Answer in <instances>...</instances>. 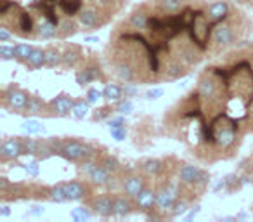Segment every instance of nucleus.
Wrapping results in <instances>:
<instances>
[{"label": "nucleus", "mask_w": 253, "mask_h": 222, "mask_svg": "<svg viewBox=\"0 0 253 222\" xmlns=\"http://www.w3.org/2000/svg\"><path fill=\"white\" fill-rule=\"evenodd\" d=\"M50 142L54 146V151L57 156L68 160V162L80 163L82 160L95 158V148L88 142L78 141V139H59V137H50Z\"/></svg>", "instance_id": "1"}, {"label": "nucleus", "mask_w": 253, "mask_h": 222, "mask_svg": "<svg viewBox=\"0 0 253 222\" xmlns=\"http://www.w3.org/2000/svg\"><path fill=\"white\" fill-rule=\"evenodd\" d=\"M30 101V94L25 90H21L16 85H11L7 87L4 92H2V106L5 109H11L14 113H25L26 104Z\"/></svg>", "instance_id": "2"}, {"label": "nucleus", "mask_w": 253, "mask_h": 222, "mask_svg": "<svg viewBox=\"0 0 253 222\" xmlns=\"http://www.w3.org/2000/svg\"><path fill=\"white\" fill-rule=\"evenodd\" d=\"M87 205L90 207V210L94 212V215H99V217H111L113 205H115V193L92 196Z\"/></svg>", "instance_id": "3"}, {"label": "nucleus", "mask_w": 253, "mask_h": 222, "mask_svg": "<svg viewBox=\"0 0 253 222\" xmlns=\"http://www.w3.org/2000/svg\"><path fill=\"white\" fill-rule=\"evenodd\" d=\"M146 186H148V180H146L144 176H139V174H128V176L123 177L122 191H123V194H126V196H130L135 200Z\"/></svg>", "instance_id": "4"}, {"label": "nucleus", "mask_w": 253, "mask_h": 222, "mask_svg": "<svg viewBox=\"0 0 253 222\" xmlns=\"http://www.w3.org/2000/svg\"><path fill=\"white\" fill-rule=\"evenodd\" d=\"M23 155V139L21 137H11L5 139L0 146V160L2 163L18 160Z\"/></svg>", "instance_id": "5"}, {"label": "nucleus", "mask_w": 253, "mask_h": 222, "mask_svg": "<svg viewBox=\"0 0 253 222\" xmlns=\"http://www.w3.org/2000/svg\"><path fill=\"white\" fill-rule=\"evenodd\" d=\"M73 97L68 94H59L49 101V108H50V117H68L71 115V109H73Z\"/></svg>", "instance_id": "6"}, {"label": "nucleus", "mask_w": 253, "mask_h": 222, "mask_svg": "<svg viewBox=\"0 0 253 222\" xmlns=\"http://www.w3.org/2000/svg\"><path fill=\"white\" fill-rule=\"evenodd\" d=\"M68 186V201H82L85 200L87 196L92 194L90 182L87 180H71V182H66Z\"/></svg>", "instance_id": "7"}, {"label": "nucleus", "mask_w": 253, "mask_h": 222, "mask_svg": "<svg viewBox=\"0 0 253 222\" xmlns=\"http://www.w3.org/2000/svg\"><path fill=\"white\" fill-rule=\"evenodd\" d=\"M77 16H78V21H80V25L84 26V28H87V30H97L106 23L104 19H101V14H99L94 7L82 9Z\"/></svg>", "instance_id": "8"}, {"label": "nucleus", "mask_w": 253, "mask_h": 222, "mask_svg": "<svg viewBox=\"0 0 253 222\" xmlns=\"http://www.w3.org/2000/svg\"><path fill=\"white\" fill-rule=\"evenodd\" d=\"M177 201V191L170 184H165L158 189V198H156V207L160 212H167L173 207Z\"/></svg>", "instance_id": "9"}, {"label": "nucleus", "mask_w": 253, "mask_h": 222, "mask_svg": "<svg viewBox=\"0 0 253 222\" xmlns=\"http://www.w3.org/2000/svg\"><path fill=\"white\" fill-rule=\"evenodd\" d=\"M137 208V203H135L134 198L130 196H116L115 194V205H113V215L115 217H126V215L134 214Z\"/></svg>", "instance_id": "10"}, {"label": "nucleus", "mask_w": 253, "mask_h": 222, "mask_svg": "<svg viewBox=\"0 0 253 222\" xmlns=\"http://www.w3.org/2000/svg\"><path fill=\"white\" fill-rule=\"evenodd\" d=\"M156 198H158V191H155V189H151L149 186H146L144 189L141 191V194L135 198V203H137L139 210L144 212V214H148V212L155 210Z\"/></svg>", "instance_id": "11"}, {"label": "nucleus", "mask_w": 253, "mask_h": 222, "mask_svg": "<svg viewBox=\"0 0 253 222\" xmlns=\"http://www.w3.org/2000/svg\"><path fill=\"white\" fill-rule=\"evenodd\" d=\"M75 78H77V84L80 85V87H85V85L92 84L94 80L102 78L101 68H99V64H88V66L78 70L77 75H75Z\"/></svg>", "instance_id": "12"}, {"label": "nucleus", "mask_w": 253, "mask_h": 222, "mask_svg": "<svg viewBox=\"0 0 253 222\" xmlns=\"http://www.w3.org/2000/svg\"><path fill=\"white\" fill-rule=\"evenodd\" d=\"M213 42L218 47H227L232 45L234 42V32H232L231 25H218L213 32Z\"/></svg>", "instance_id": "13"}, {"label": "nucleus", "mask_w": 253, "mask_h": 222, "mask_svg": "<svg viewBox=\"0 0 253 222\" xmlns=\"http://www.w3.org/2000/svg\"><path fill=\"white\" fill-rule=\"evenodd\" d=\"M57 35H59V26L52 19L47 18L37 25V37H40V39L49 40V39H56Z\"/></svg>", "instance_id": "14"}, {"label": "nucleus", "mask_w": 253, "mask_h": 222, "mask_svg": "<svg viewBox=\"0 0 253 222\" xmlns=\"http://www.w3.org/2000/svg\"><path fill=\"white\" fill-rule=\"evenodd\" d=\"M47 111H50L49 102H43L39 95H30L25 115H33V117H37V115H49L50 117V113H47Z\"/></svg>", "instance_id": "15"}, {"label": "nucleus", "mask_w": 253, "mask_h": 222, "mask_svg": "<svg viewBox=\"0 0 253 222\" xmlns=\"http://www.w3.org/2000/svg\"><path fill=\"white\" fill-rule=\"evenodd\" d=\"M165 170V162L158 158H148L141 163V172L148 177H156Z\"/></svg>", "instance_id": "16"}, {"label": "nucleus", "mask_w": 253, "mask_h": 222, "mask_svg": "<svg viewBox=\"0 0 253 222\" xmlns=\"http://www.w3.org/2000/svg\"><path fill=\"white\" fill-rule=\"evenodd\" d=\"M200 167L196 165H189V163H186V165L180 167L179 170V180L180 184H184V186H194V182H196V177L198 174H200Z\"/></svg>", "instance_id": "17"}, {"label": "nucleus", "mask_w": 253, "mask_h": 222, "mask_svg": "<svg viewBox=\"0 0 253 222\" xmlns=\"http://www.w3.org/2000/svg\"><path fill=\"white\" fill-rule=\"evenodd\" d=\"M111 176H113V174L108 172V170H106L104 167H102L101 163H99V165L95 167L94 170H92V174L87 177V179H88V182H90L92 186L101 187V186H108V182H109V179H111Z\"/></svg>", "instance_id": "18"}, {"label": "nucleus", "mask_w": 253, "mask_h": 222, "mask_svg": "<svg viewBox=\"0 0 253 222\" xmlns=\"http://www.w3.org/2000/svg\"><path fill=\"white\" fill-rule=\"evenodd\" d=\"M82 56H84V54H82L80 47L70 45L63 52V66L64 68H75L82 61Z\"/></svg>", "instance_id": "19"}, {"label": "nucleus", "mask_w": 253, "mask_h": 222, "mask_svg": "<svg viewBox=\"0 0 253 222\" xmlns=\"http://www.w3.org/2000/svg\"><path fill=\"white\" fill-rule=\"evenodd\" d=\"M227 14H229V5L224 0L215 2V4H211L210 7H208V18H210L211 21H222L224 18H227Z\"/></svg>", "instance_id": "20"}, {"label": "nucleus", "mask_w": 253, "mask_h": 222, "mask_svg": "<svg viewBox=\"0 0 253 222\" xmlns=\"http://www.w3.org/2000/svg\"><path fill=\"white\" fill-rule=\"evenodd\" d=\"M26 66L32 68V70H39V68L45 66V49H40V47H35L33 52L30 54V57L26 59Z\"/></svg>", "instance_id": "21"}, {"label": "nucleus", "mask_w": 253, "mask_h": 222, "mask_svg": "<svg viewBox=\"0 0 253 222\" xmlns=\"http://www.w3.org/2000/svg\"><path fill=\"white\" fill-rule=\"evenodd\" d=\"M49 200L54 201V203H64V201H68V186H66V182L54 184V186L50 187Z\"/></svg>", "instance_id": "22"}, {"label": "nucleus", "mask_w": 253, "mask_h": 222, "mask_svg": "<svg viewBox=\"0 0 253 222\" xmlns=\"http://www.w3.org/2000/svg\"><path fill=\"white\" fill-rule=\"evenodd\" d=\"M115 75L122 82H134L135 80V70L128 63H118L116 64Z\"/></svg>", "instance_id": "23"}, {"label": "nucleus", "mask_w": 253, "mask_h": 222, "mask_svg": "<svg viewBox=\"0 0 253 222\" xmlns=\"http://www.w3.org/2000/svg\"><path fill=\"white\" fill-rule=\"evenodd\" d=\"M102 94H104L106 101L118 102L120 99H123V87L118 84H106V87L102 89Z\"/></svg>", "instance_id": "24"}, {"label": "nucleus", "mask_w": 253, "mask_h": 222, "mask_svg": "<svg viewBox=\"0 0 253 222\" xmlns=\"http://www.w3.org/2000/svg\"><path fill=\"white\" fill-rule=\"evenodd\" d=\"M88 111H90V102L87 99H77L73 109H71V117L77 118V120H84L88 115Z\"/></svg>", "instance_id": "25"}, {"label": "nucleus", "mask_w": 253, "mask_h": 222, "mask_svg": "<svg viewBox=\"0 0 253 222\" xmlns=\"http://www.w3.org/2000/svg\"><path fill=\"white\" fill-rule=\"evenodd\" d=\"M21 131L25 132L26 135H37V134H43L45 132V127L40 124L35 118H28L21 124Z\"/></svg>", "instance_id": "26"}, {"label": "nucleus", "mask_w": 253, "mask_h": 222, "mask_svg": "<svg viewBox=\"0 0 253 222\" xmlns=\"http://www.w3.org/2000/svg\"><path fill=\"white\" fill-rule=\"evenodd\" d=\"M56 155V151H54V146L52 142H50V139H42V141H39V151H37V160H40V162H43V160H49L50 156Z\"/></svg>", "instance_id": "27"}, {"label": "nucleus", "mask_w": 253, "mask_h": 222, "mask_svg": "<svg viewBox=\"0 0 253 222\" xmlns=\"http://www.w3.org/2000/svg\"><path fill=\"white\" fill-rule=\"evenodd\" d=\"M130 25L132 28L135 30H144L149 26V16L146 11H142V9H139V11H135L134 14L130 16Z\"/></svg>", "instance_id": "28"}, {"label": "nucleus", "mask_w": 253, "mask_h": 222, "mask_svg": "<svg viewBox=\"0 0 253 222\" xmlns=\"http://www.w3.org/2000/svg\"><path fill=\"white\" fill-rule=\"evenodd\" d=\"M186 73H187L186 66H184L182 63H177V61H173V63H170L169 68H167L165 78H167V80H179V78H182Z\"/></svg>", "instance_id": "29"}, {"label": "nucleus", "mask_w": 253, "mask_h": 222, "mask_svg": "<svg viewBox=\"0 0 253 222\" xmlns=\"http://www.w3.org/2000/svg\"><path fill=\"white\" fill-rule=\"evenodd\" d=\"M63 64V52L56 49V47H49L45 49V66L56 68Z\"/></svg>", "instance_id": "30"}, {"label": "nucleus", "mask_w": 253, "mask_h": 222, "mask_svg": "<svg viewBox=\"0 0 253 222\" xmlns=\"http://www.w3.org/2000/svg\"><path fill=\"white\" fill-rule=\"evenodd\" d=\"M18 26H19V32H21L23 35H32V33L37 30V26L33 25L32 16H30L28 12H21V14H19Z\"/></svg>", "instance_id": "31"}, {"label": "nucleus", "mask_w": 253, "mask_h": 222, "mask_svg": "<svg viewBox=\"0 0 253 222\" xmlns=\"http://www.w3.org/2000/svg\"><path fill=\"white\" fill-rule=\"evenodd\" d=\"M156 4H158L160 11L162 12H179L184 5V0H156Z\"/></svg>", "instance_id": "32"}, {"label": "nucleus", "mask_w": 253, "mask_h": 222, "mask_svg": "<svg viewBox=\"0 0 253 222\" xmlns=\"http://www.w3.org/2000/svg\"><path fill=\"white\" fill-rule=\"evenodd\" d=\"M99 163H101V165L104 167L108 172H111L113 176H115V174H118V172H122V163H120L118 158H116V156H113V155H104Z\"/></svg>", "instance_id": "33"}, {"label": "nucleus", "mask_w": 253, "mask_h": 222, "mask_svg": "<svg viewBox=\"0 0 253 222\" xmlns=\"http://www.w3.org/2000/svg\"><path fill=\"white\" fill-rule=\"evenodd\" d=\"M200 59H201V54L198 52L193 45L184 47V49L180 50V61H182L184 64H196Z\"/></svg>", "instance_id": "34"}, {"label": "nucleus", "mask_w": 253, "mask_h": 222, "mask_svg": "<svg viewBox=\"0 0 253 222\" xmlns=\"http://www.w3.org/2000/svg\"><path fill=\"white\" fill-rule=\"evenodd\" d=\"M215 94V82L210 80V78H203L198 85V95L203 99H208Z\"/></svg>", "instance_id": "35"}, {"label": "nucleus", "mask_w": 253, "mask_h": 222, "mask_svg": "<svg viewBox=\"0 0 253 222\" xmlns=\"http://www.w3.org/2000/svg\"><path fill=\"white\" fill-rule=\"evenodd\" d=\"M57 26H59V35H57L59 39H68L77 32V25L73 19H63L61 23H57Z\"/></svg>", "instance_id": "36"}, {"label": "nucleus", "mask_w": 253, "mask_h": 222, "mask_svg": "<svg viewBox=\"0 0 253 222\" xmlns=\"http://www.w3.org/2000/svg\"><path fill=\"white\" fill-rule=\"evenodd\" d=\"M92 215H94V212L90 210V207H77L71 210L70 217L73 219L75 222H84V221H88Z\"/></svg>", "instance_id": "37"}, {"label": "nucleus", "mask_w": 253, "mask_h": 222, "mask_svg": "<svg viewBox=\"0 0 253 222\" xmlns=\"http://www.w3.org/2000/svg\"><path fill=\"white\" fill-rule=\"evenodd\" d=\"M59 5L68 16L78 14L82 11V2L80 0H59Z\"/></svg>", "instance_id": "38"}, {"label": "nucleus", "mask_w": 253, "mask_h": 222, "mask_svg": "<svg viewBox=\"0 0 253 222\" xmlns=\"http://www.w3.org/2000/svg\"><path fill=\"white\" fill-rule=\"evenodd\" d=\"M225 179V184H227V193H234V191H239L245 184H243L241 177L236 176V174H227V176L224 177Z\"/></svg>", "instance_id": "39"}, {"label": "nucleus", "mask_w": 253, "mask_h": 222, "mask_svg": "<svg viewBox=\"0 0 253 222\" xmlns=\"http://www.w3.org/2000/svg\"><path fill=\"white\" fill-rule=\"evenodd\" d=\"M115 111L120 115H130L132 111H134V102H132V99L130 97L120 99V101L115 104Z\"/></svg>", "instance_id": "40"}, {"label": "nucleus", "mask_w": 253, "mask_h": 222, "mask_svg": "<svg viewBox=\"0 0 253 222\" xmlns=\"http://www.w3.org/2000/svg\"><path fill=\"white\" fill-rule=\"evenodd\" d=\"M189 203H187L186 200H177L175 203H173V207L170 208V217H182V215H186L187 212H189Z\"/></svg>", "instance_id": "41"}, {"label": "nucleus", "mask_w": 253, "mask_h": 222, "mask_svg": "<svg viewBox=\"0 0 253 222\" xmlns=\"http://www.w3.org/2000/svg\"><path fill=\"white\" fill-rule=\"evenodd\" d=\"M35 47H32L30 44H18L16 45V61L19 63H26V59L30 57V54L33 52Z\"/></svg>", "instance_id": "42"}, {"label": "nucleus", "mask_w": 253, "mask_h": 222, "mask_svg": "<svg viewBox=\"0 0 253 222\" xmlns=\"http://www.w3.org/2000/svg\"><path fill=\"white\" fill-rule=\"evenodd\" d=\"M23 139V155H32L37 156V151H39V141L37 139L28 137H21Z\"/></svg>", "instance_id": "43"}, {"label": "nucleus", "mask_w": 253, "mask_h": 222, "mask_svg": "<svg viewBox=\"0 0 253 222\" xmlns=\"http://www.w3.org/2000/svg\"><path fill=\"white\" fill-rule=\"evenodd\" d=\"M115 111V108L113 106H101V108H97L94 111V115H92V120L94 122H104L108 120L109 117H111V113Z\"/></svg>", "instance_id": "44"}, {"label": "nucleus", "mask_w": 253, "mask_h": 222, "mask_svg": "<svg viewBox=\"0 0 253 222\" xmlns=\"http://www.w3.org/2000/svg\"><path fill=\"white\" fill-rule=\"evenodd\" d=\"M97 165H99V162H95L94 158L82 160V162L78 163V172H80L84 177H88V176H90V174H92V170H94Z\"/></svg>", "instance_id": "45"}, {"label": "nucleus", "mask_w": 253, "mask_h": 222, "mask_svg": "<svg viewBox=\"0 0 253 222\" xmlns=\"http://www.w3.org/2000/svg\"><path fill=\"white\" fill-rule=\"evenodd\" d=\"M0 59L2 61H11L16 59V45H9V44H2L0 45Z\"/></svg>", "instance_id": "46"}, {"label": "nucleus", "mask_w": 253, "mask_h": 222, "mask_svg": "<svg viewBox=\"0 0 253 222\" xmlns=\"http://www.w3.org/2000/svg\"><path fill=\"white\" fill-rule=\"evenodd\" d=\"M208 182H210V172H207V170L201 169L193 187H196V189H205V187L208 186Z\"/></svg>", "instance_id": "47"}, {"label": "nucleus", "mask_w": 253, "mask_h": 222, "mask_svg": "<svg viewBox=\"0 0 253 222\" xmlns=\"http://www.w3.org/2000/svg\"><path fill=\"white\" fill-rule=\"evenodd\" d=\"M85 99H87L90 104H97L101 99H104V94H102V90H97V89H88Z\"/></svg>", "instance_id": "48"}, {"label": "nucleus", "mask_w": 253, "mask_h": 222, "mask_svg": "<svg viewBox=\"0 0 253 222\" xmlns=\"http://www.w3.org/2000/svg\"><path fill=\"white\" fill-rule=\"evenodd\" d=\"M137 94H139L137 85L132 84V82H125V85H123V95L125 97H135Z\"/></svg>", "instance_id": "49"}, {"label": "nucleus", "mask_w": 253, "mask_h": 222, "mask_svg": "<svg viewBox=\"0 0 253 222\" xmlns=\"http://www.w3.org/2000/svg\"><path fill=\"white\" fill-rule=\"evenodd\" d=\"M109 132H111V137L115 139V141H125L126 137V127L123 125V127H116V129H109Z\"/></svg>", "instance_id": "50"}, {"label": "nucleus", "mask_w": 253, "mask_h": 222, "mask_svg": "<svg viewBox=\"0 0 253 222\" xmlns=\"http://www.w3.org/2000/svg\"><path fill=\"white\" fill-rule=\"evenodd\" d=\"M39 162H40V160H35V162H30V163H26V165H25V170H26V174H28L30 177H39V174H40Z\"/></svg>", "instance_id": "51"}, {"label": "nucleus", "mask_w": 253, "mask_h": 222, "mask_svg": "<svg viewBox=\"0 0 253 222\" xmlns=\"http://www.w3.org/2000/svg\"><path fill=\"white\" fill-rule=\"evenodd\" d=\"M125 124V118H123V115H120V117H115V118H109L108 120V127L109 129H116V127H123Z\"/></svg>", "instance_id": "52"}, {"label": "nucleus", "mask_w": 253, "mask_h": 222, "mask_svg": "<svg viewBox=\"0 0 253 222\" xmlns=\"http://www.w3.org/2000/svg\"><path fill=\"white\" fill-rule=\"evenodd\" d=\"M163 95V89H160V87H155V89H149L148 92H146V97L148 99H160Z\"/></svg>", "instance_id": "53"}, {"label": "nucleus", "mask_w": 253, "mask_h": 222, "mask_svg": "<svg viewBox=\"0 0 253 222\" xmlns=\"http://www.w3.org/2000/svg\"><path fill=\"white\" fill-rule=\"evenodd\" d=\"M43 212H45V208L40 207V205H35V207H32L26 212V215H28V217H40V215H43Z\"/></svg>", "instance_id": "54"}, {"label": "nucleus", "mask_w": 253, "mask_h": 222, "mask_svg": "<svg viewBox=\"0 0 253 222\" xmlns=\"http://www.w3.org/2000/svg\"><path fill=\"white\" fill-rule=\"evenodd\" d=\"M12 39H14V35H12L5 26H2V28H0V42L4 44V42H9V40H12Z\"/></svg>", "instance_id": "55"}, {"label": "nucleus", "mask_w": 253, "mask_h": 222, "mask_svg": "<svg viewBox=\"0 0 253 222\" xmlns=\"http://www.w3.org/2000/svg\"><path fill=\"white\" fill-rule=\"evenodd\" d=\"M225 189H227V184H225V179L217 180V182L213 184V187H211V191H213V193H220V191H225Z\"/></svg>", "instance_id": "56"}, {"label": "nucleus", "mask_w": 253, "mask_h": 222, "mask_svg": "<svg viewBox=\"0 0 253 222\" xmlns=\"http://www.w3.org/2000/svg\"><path fill=\"white\" fill-rule=\"evenodd\" d=\"M200 214V205H196V207H193L189 210V214L186 215V221H193L194 217H196V215Z\"/></svg>", "instance_id": "57"}, {"label": "nucleus", "mask_w": 253, "mask_h": 222, "mask_svg": "<svg viewBox=\"0 0 253 222\" xmlns=\"http://www.w3.org/2000/svg\"><path fill=\"white\" fill-rule=\"evenodd\" d=\"M11 180L7 179V177H0V191H5V189H9V186H11Z\"/></svg>", "instance_id": "58"}, {"label": "nucleus", "mask_w": 253, "mask_h": 222, "mask_svg": "<svg viewBox=\"0 0 253 222\" xmlns=\"http://www.w3.org/2000/svg\"><path fill=\"white\" fill-rule=\"evenodd\" d=\"M11 215V208L7 207V205H2V208H0V217H9Z\"/></svg>", "instance_id": "59"}, {"label": "nucleus", "mask_w": 253, "mask_h": 222, "mask_svg": "<svg viewBox=\"0 0 253 222\" xmlns=\"http://www.w3.org/2000/svg\"><path fill=\"white\" fill-rule=\"evenodd\" d=\"M94 2L97 5H101V7H106V5H111L115 0H94Z\"/></svg>", "instance_id": "60"}, {"label": "nucleus", "mask_w": 253, "mask_h": 222, "mask_svg": "<svg viewBox=\"0 0 253 222\" xmlns=\"http://www.w3.org/2000/svg\"><path fill=\"white\" fill-rule=\"evenodd\" d=\"M85 42H90V44H94V42H99L95 37H85Z\"/></svg>", "instance_id": "61"}, {"label": "nucleus", "mask_w": 253, "mask_h": 222, "mask_svg": "<svg viewBox=\"0 0 253 222\" xmlns=\"http://www.w3.org/2000/svg\"><path fill=\"white\" fill-rule=\"evenodd\" d=\"M236 219H238V221H239V219H246V214H245V212H241L239 215H236Z\"/></svg>", "instance_id": "62"}, {"label": "nucleus", "mask_w": 253, "mask_h": 222, "mask_svg": "<svg viewBox=\"0 0 253 222\" xmlns=\"http://www.w3.org/2000/svg\"><path fill=\"white\" fill-rule=\"evenodd\" d=\"M234 2H238V4H245V2H248V0H234Z\"/></svg>", "instance_id": "63"}, {"label": "nucleus", "mask_w": 253, "mask_h": 222, "mask_svg": "<svg viewBox=\"0 0 253 222\" xmlns=\"http://www.w3.org/2000/svg\"><path fill=\"white\" fill-rule=\"evenodd\" d=\"M252 176H253V167H252Z\"/></svg>", "instance_id": "64"}]
</instances>
